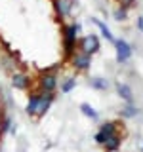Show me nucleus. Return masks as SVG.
<instances>
[{
	"label": "nucleus",
	"mask_w": 143,
	"mask_h": 152,
	"mask_svg": "<svg viewBox=\"0 0 143 152\" xmlns=\"http://www.w3.org/2000/svg\"><path fill=\"white\" fill-rule=\"evenodd\" d=\"M120 146H122V137H120V133H116V135L107 137L103 148L107 152H116V150H120Z\"/></svg>",
	"instance_id": "f8f14e48"
},
{
	"label": "nucleus",
	"mask_w": 143,
	"mask_h": 152,
	"mask_svg": "<svg viewBox=\"0 0 143 152\" xmlns=\"http://www.w3.org/2000/svg\"><path fill=\"white\" fill-rule=\"evenodd\" d=\"M137 107H133V104H126V107L120 110V116L122 118H133V116H137Z\"/></svg>",
	"instance_id": "f3484780"
},
{
	"label": "nucleus",
	"mask_w": 143,
	"mask_h": 152,
	"mask_svg": "<svg viewBox=\"0 0 143 152\" xmlns=\"http://www.w3.org/2000/svg\"><path fill=\"white\" fill-rule=\"evenodd\" d=\"M38 89H40V91L55 93L57 89H59V80H57V74L42 72V74H40V78H38Z\"/></svg>",
	"instance_id": "20e7f679"
},
{
	"label": "nucleus",
	"mask_w": 143,
	"mask_h": 152,
	"mask_svg": "<svg viewBox=\"0 0 143 152\" xmlns=\"http://www.w3.org/2000/svg\"><path fill=\"white\" fill-rule=\"evenodd\" d=\"M82 32V25L80 23H63L61 25V34H63V57L67 61L74 55L76 51V42Z\"/></svg>",
	"instance_id": "f257e3e1"
},
{
	"label": "nucleus",
	"mask_w": 143,
	"mask_h": 152,
	"mask_svg": "<svg viewBox=\"0 0 143 152\" xmlns=\"http://www.w3.org/2000/svg\"><path fill=\"white\" fill-rule=\"evenodd\" d=\"M99 133H103L105 137H111V135H116L118 133V122H113V120H109V122H103L101 126H99Z\"/></svg>",
	"instance_id": "ddd939ff"
},
{
	"label": "nucleus",
	"mask_w": 143,
	"mask_h": 152,
	"mask_svg": "<svg viewBox=\"0 0 143 152\" xmlns=\"http://www.w3.org/2000/svg\"><path fill=\"white\" fill-rule=\"evenodd\" d=\"M137 28L143 32V17H137Z\"/></svg>",
	"instance_id": "4be33fe9"
},
{
	"label": "nucleus",
	"mask_w": 143,
	"mask_h": 152,
	"mask_svg": "<svg viewBox=\"0 0 143 152\" xmlns=\"http://www.w3.org/2000/svg\"><path fill=\"white\" fill-rule=\"evenodd\" d=\"M74 88H76V78H74V76H69V78H65L63 82L59 84V91H61V93H65V95H67V93H71Z\"/></svg>",
	"instance_id": "2eb2a0df"
},
{
	"label": "nucleus",
	"mask_w": 143,
	"mask_h": 152,
	"mask_svg": "<svg viewBox=\"0 0 143 152\" xmlns=\"http://www.w3.org/2000/svg\"><path fill=\"white\" fill-rule=\"evenodd\" d=\"M116 93H118V97H120L126 104H133V91H132V88L128 84L118 82L116 84Z\"/></svg>",
	"instance_id": "1a4fd4ad"
},
{
	"label": "nucleus",
	"mask_w": 143,
	"mask_h": 152,
	"mask_svg": "<svg viewBox=\"0 0 143 152\" xmlns=\"http://www.w3.org/2000/svg\"><path fill=\"white\" fill-rule=\"evenodd\" d=\"M80 112H82L86 118H90V120H99V112L95 110L92 104H88V103H82V104H80Z\"/></svg>",
	"instance_id": "dca6fc26"
},
{
	"label": "nucleus",
	"mask_w": 143,
	"mask_h": 152,
	"mask_svg": "<svg viewBox=\"0 0 143 152\" xmlns=\"http://www.w3.org/2000/svg\"><path fill=\"white\" fill-rule=\"evenodd\" d=\"M118 2H120V8L128 10L130 6H133V2H136V0H118Z\"/></svg>",
	"instance_id": "412c9836"
},
{
	"label": "nucleus",
	"mask_w": 143,
	"mask_h": 152,
	"mask_svg": "<svg viewBox=\"0 0 143 152\" xmlns=\"http://www.w3.org/2000/svg\"><path fill=\"white\" fill-rule=\"evenodd\" d=\"M76 50L84 51L88 55H95L99 50H101V42H99L97 34H88V36H78V42H76Z\"/></svg>",
	"instance_id": "f03ea898"
},
{
	"label": "nucleus",
	"mask_w": 143,
	"mask_h": 152,
	"mask_svg": "<svg viewBox=\"0 0 143 152\" xmlns=\"http://www.w3.org/2000/svg\"><path fill=\"white\" fill-rule=\"evenodd\" d=\"M113 17H114V21H118V23L126 21V19H128V10H124V8L114 10V12H113Z\"/></svg>",
	"instance_id": "6ab92c4d"
},
{
	"label": "nucleus",
	"mask_w": 143,
	"mask_h": 152,
	"mask_svg": "<svg viewBox=\"0 0 143 152\" xmlns=\"http://www.w3.org/2000/svg\"><path fill=\"white\" fill-rule=\"evenodd\" d=\"M94 141L97 142V145H101V146H103V145H105V141H107V137H105L103 133H99V131H97V133L94 135Z\"/></svg>",
	"instance_id": "aec40b11"
},
{
	"label": "nucleus",
	"mask_w": 143,
	"mask_h": 152,
	"mask_svg": "<svg viewBox=\"0 0 143 152\" xmlns=\"http://www.w3.org/2000/svg\"><path fill=\"white\" fill-rule=\"evenodd\" d=\"M92 23H94V25L99 28V32H101V36L105 38V40H107V42H111V44H114V40H116V38L113 36L111 28H109L107 25H105V23L101 21V19H97V17H92Z\"/></svg>",
	"instance_id": "9b49d317"
},
{
	"label": "nucleus",
	"mask_w": 143,
	"mask_h": 152,
	"mask_svg": "<svg viewBox=\"0 0 143 152\" xmlns=\"http://www.w3.org/2000/svg\"><path fill=\"white\" fill-rule=\"evenodd\" d=\"M12 126H13L12 118H10V116H4V118H2V124H0V137L6 135V133L12 129Z\"/></svg>",
	"instance_id": "a211bd4d"
},
{
	"label": "nucleus",
	"mask_w": 143,
	"mask_h": 152,
	"mask_svg": "<svg viewBox=\"0 0 143 152\" xmlns=\"http://www.w3.org/2000/svg\"><path fill=\"white\" fill-rule=\"evenodd\" d=\"M113 46H114V50H116V61H118V63H120V65L128 63L130 57H132V46L128 44L124 38H116Z\"/></svg>",
	"instance_id": "39448f33"
},
{
	"label": "nucleus",
	"mask_w": 143,
	"mask_h": 152,
	"mask_svg": "<svg viewBox=\"0 0 143 152\" xmlns=\"http://www.w3.org/2000/svg\"><path fill=\"white\" fill-rule=\"evenodd\" d=\"M55 101V93L50 91H40V103H38V110H36V118L46 116V112L50 110L52 103Z\"/></svg>",
	"instance_id": "0eeeda50"
},
{
	"label": "nucleus",
	"mask_w": 143,
	"mask_h": 152,
	"mask_svg": "<svg viewBox=\"0 0 143 152\" xmlns=\"http://www.w3.org/2000/svg\"><path fill=\"white\" fill-rule=\"evenodd\" d=\"M38 103H40V89H38V91H32L29 95V101H27V107H25V112L29 116H36Z\"/></svg>",
	"instance_id": "9d476101"
},
{
	"label": "nucleus",
	"mask_w": 143,
	"mask_h": 152,
	"mask_svg": "<svg viewBox=\"0 0 143 152\" xmlns=\"http://www.w3.org/2000/svg\"><path fill=\"white\" fill-rule=\"evenodd\" d=\"M90 86L97 91H107L109 89V80L103 78V76H92L90 78Z\"/></svg>",
	"instance_id": "4468645a"
},
{
	"label": "nucleus",
	"mask_w": 143,
	"mask_h": 152,
	"mask_svg": "<svg viewBox=\"0 0 143 152\" xmlns=\"http://www.w3.org/2000/svg\"><path fill=\"white\" fill-rule=\"evenodd\" d=\"M69 63H71V66H73L74 70H78V72H86V70L92 66V55H88V53H84V51L76 50L74 55L69 59Z\"/></svg>",
	"instance_id": "7ed1b4c3"
},
{
	"label": "nucleus",
	"mask_w": 143,
	"mask_h": 152,
	"mask_svg": "<svg viewBox=\"0 0 143 152\" xmlns=\"http://www.w3.org/2000/svg\"><path fill=\"white\" fill-rule=\"evenodd\" d=\"M12 86L15 89L25 91V89L31 88V78H29V74H25V72H13L12 74Z\"/></svg>",
	"instance_id": "6e6552de"
},
{
	"label": "nucleus",
	"mask_w": 143,
	"mask_h": 152,
	"mask_svg": "<svg viewBox=\"0 0 143 152\" xmlns=\"http://www.w3.org/2000/svg\"><path fill=\"white\" fill-rule=\"evenodd\" d=\"M52 2H54V12H55L57 19H59V21L63 23L65 19L71 15L74 2H73V0H52Z\"/></svg>",
	"instance_id": "423d86ee"
}]
</instances>
